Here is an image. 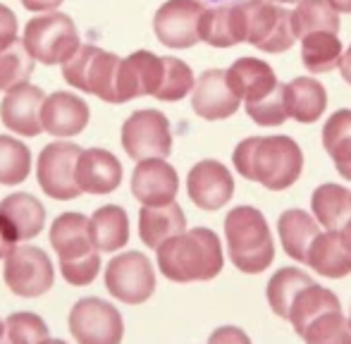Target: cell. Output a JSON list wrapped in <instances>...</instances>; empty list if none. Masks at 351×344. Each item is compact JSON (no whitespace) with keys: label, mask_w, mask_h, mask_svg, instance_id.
Returning <instances> with one entry per match:
<instances>
[{"label":"cell","mask_w":351,"mask_h":344,"mask_svg":"<svg viewBox=\"0 0 351 344\" xmlns=\"http://www.w3.org/2000/svg\"><path fill=\"white\" fill-rule=\"evenodd\" d=\"M62 278L72 284V287H84V284H91L96 280L98 270H101V256L98 251H91L88 256L72 258V260H60Z\"/></svg>","instance_id":"obj_41"},{"label":"cell","mask_w":351,"mask_h":344,"mask_svg":"<svg viewBox=\"0 0 351 344\" xmlns=\"http://www.w3.org/2000/svg\"><path fill=\"white\" fill-rule=\"evenodd\" d=\"M311 210H313V218L320 223V228L342 230L351 213L349 189L342 184H335V182L320 184L311 196Z\"/></svg>","instance_id":"obj_29"},{"label":"cell","mask_w":351,"mask_h":344,"mask_svg":"<svg viewBox=\"0 0 351 344\" xmlns=\"http://www.w3.org/2000/svg\"><path fill=\"white\" fill-rule=\"evenodd\" d=\"M158 268L172 282H208L217 278L225 263L217 234L208 228H196L167 239L156 249Z\"/></svg>","instance_id":"obj_2"},{"label":"cell","mask_w":351,"mask_h":344,"mask_svg":"<svg viewBox=\"0 0 351 344\" xmlns=\"http://www.w3.org/2000/svg\"><path fill=\"white\" fill-rule=\"evenodd\" d=\"M122 58L98 46H82L62 65V77L72 88L98 96L106 103H117V77Z\"/></svg>","instance_id":"obj_4"},{"label":"cell","mask_w":351,"mask_h":344,"mask_svg":"<svg viewBox=\"0 0 351 344\" xmlns=\"http://www.w3.org/2000/svg\"><path fill=\"white\" fill-rule=\"evenodd\" d=\"M227 251L237 270L258 275L275 260V242L268 220L254 206H237L225 218Z\"/></svg>","instance_id":"obj_3"},{"label":"cell","mask_w":351,"mask_h":344,"mask_svg":"<svg viewBox=\"0 0 351 344\" xmlns=\"http://www.w3.org/2000/svg\"><path fill=\"white\" fill-rule=\"evenodd\" d=\"M180 191L177 170L165 158L139 160L132 175V194L143 206H167L175 204Z\"/></svg>","instance_id":"obj_16"},{"label":"cell","mask_w":351,"mask_h":344,"mask_svg":"<svg viewBox=\"0 0 351 344\" xmlns=\"http://www.w3.org/2000/svg\"><path fill=\"white\" fill-rule=\"evenodd\" d=\"M196 86V77L191 72V67L180 58H165V75H162V84L158 88L156 98L165 103L182 101L184 96H189Z\"/></svg>","instance_id":"obj_37"},{"label":"cell","mask_w":351,"mask_h":344,"mask_svg":"<svg viewBox=\"0 0 351 344\" xmlns=\"http://www.w3.org/2000/svg\"><path fill=\"white\" fill-rule=\"evenodd\" d=\"M227 84L244 103H256L280 86L275 70L261 58H239L227 67Z\"/></svg>","instance_id":"obj_20"},{"label":"cell","mask_w":351,"mask_h":344,"mask_svg":"<svg viewBox=\"0 0 351 344\" xmlns=\"http://www.w3.org/2000/svg\"><path fill=\"white\" fill-rule=\"evenodd\" d=\"M306 263L318 275L330 280H339L351 275V249L344 244L339 230H325L311 244Z\"/></svg>","instance_id":"obj_24"},{"label":"cell","mask_w":351,"mask_h":344,"mask_svg":"<svg viewBox=\"0 0 351 344\" xmlns=\"http://www.w3.org/2000/svg\"><path fill=\"white\" fill-rule=\"evenodd\" d=\"M46 93L38 86L22 82V84L12 86L10 91H5V98L0 103V117L3 125L10 132L22 136H38L43 132L41 122V110Z\"/></svg>","instance_id":"obj_15"},{"label":"cell","mask_w":351,"mask_h":344,"mask_svg":"<svg viewBox=\"0 0 351 344\" xmlns=\"http://www.w3.org/2000/svg\"><path fill=\"white\" fill-rule=\"evenodd\" d=\"M91 239L98 251H117L130 242V215L122 206H103L91 215Z\"/></svg>","instance_id":"obj_28"},{"label":"cell","mask_w":351,"mask_h":344,"mask_svg":"<svg viewBox=\"0 0 351 344\" xmlns=\"http://www.w3.org/2000/svg\"><path fill=\"white\" fill-rule=\"evenodd\" d=\"M5 335L10 344H41L48 340V325L36 313H12L5 321Z\"/></svg>","instance_id":"obj_40"},{"label":"cell","mask_w":351,"mask_h":344,"mask_svg":"<svg viewBox=\"0 0 351 344\" xmlns=\"http://www.w3.org/2000/svg\"><path fill=\"white\" fill-rule=\"evenodd\" d=\"M301 337L306 344H351V323L342 311H330L315 318Z\"/></svg>","instance_id":"obj_36"},{"label":"cell","mask_w":351,"mask_h":344,"mask_svg":"<svg viewBox=\"0 0 351 344\" xmlns=\"http://www.w3.org/2000/svg\"><path fill=\"white\" fill-rule=\"evenodd\" d=\"M5 282L17 297L34 299L46 294L56 282V268L43 249L17 247L5 258Z\"/></svg>","instance_id":"obj_12"},{"label":"cell","mask_w":351,"mask_h":344,"mask_svg":"<svg viewBox=\"0 0 351 344\" xmlns=\"http://www.w3.org/2000/svg\"><path fill=\"white\" fill-rule=\"evenodd\" d=\"M32 172V151L14 136L0 134V184H22Z\"/></svg>","instance_id":"obj_35"},{"label":"cell","mask_w":351,"mask_h":344,"mask_svg":"<svg viewBox=\"0 0 351 344\" xmlns=\"http://www.w3.org/2000/svg\"><path fill=\"white\" fill-rule=\"evenodd\" d=\"M349 323H351V311H349Z\"/></svg>","instance_id":"obj_53"},{"label":"cell","mask_w":351,"mask_h":344,"mask_svg":"<svg viewBox=\"0 0 351 344\" xmlns=\"http://www.w3.org/2000/svg\"><path fill=\"white\" fill-rule=\"evenodd\" d=\"M186 232V215L177 204L143 206L139 213V237L148 249H158L167 239Z\"/></svg>","instance_id":"obj_25"},{"label":"cell","mask_w":351,"mask_h":344,"mask_svg":"<svg viewBox=\"0 0 351 344\" xmlns=\"http://www.w3.org/2000/svg\"><path fill=\"white\" fill-rule=\"evenodd\" d=\"M204 3H210V5H225V3H244V0H204Z\"/></svg>","instance_id":"obj_49"},{"label":"cell","mask_w":351,"mask_h":344,"mask_svg":"<svg viewBox=\"0 0 351 344\" xmlns=\"http://www.w3.org/2000/svg\"><path fill=\"white\" fill-rule=\"evenodd\" d=\"M122 149L132 160L167 158L172 151L170 120L160 110H136L122 125Z\"/></svg>","instance_id":"obj_7"},{"label":"cell","mask_w":351,"mask_h":344,"mask_svg":"<svg viewBox=\"0 0 351 344\" xmlns=\"http://www.w3.org/2000/svg\"><path fill=\"white\" fill-rule=\"evenodd\" d=\"M278 232L287 256L294 258L296 263H306L311 244L320 234V223L311 213H306V210L289 208L280 215Z\"/></svg>","instance_id":"obj_26"},{"label":"cell","mask_w":351,"mask_h":344,"mask_svg":"<svg viewBox=\"0 0 351 344\" xmlns=\"http://www.w3.org/2000/svg\"><path fill=\"white\" fill-rule=\"evenodd\" d=\"M0 215L10 223V228L14 230L19 242L38 237V232L46 225V208L43 204L32 194H10L8 199L0 201Z\"/></svg>","instance_id":"obj_27"},{"label":"cell","mask_w":351,"mask_h":344,"mask_svg":"<svg viewBox=\"0 0 351 344\" xmlns=\"http://www.w3.org/2000/svg\"><path fill=\"white\" fill-rule=\"evenodd\" d=\"M32 72L34 58L29 56L27 46L22 41L0 51V91H10L12 86L27 82L32 77Z\"/></svg>","instance_id":"obj_38"},{"label":"cell","mask_w":351,"mask_h":344,"mask_svg":"<svg viewBox=\"0 0 351 344\" xmlns=\"http://www.w3.org/2000/svg\"><path fill=\"white\" fill-rule=\"evenodd\" d=\"M232 163L244 180L258 182L270 191H285L301 177L304 153L287 134L249 136L237 144Z\"/></svg>","instance_id":"obj_1"},{"label":"cell","mask_w":351,"mask_h":344,"mask_svg":"<svg viewBox=\"0 0 351 344\" xmlns=\"http://www.w3.org/2000/svg\"><path fill=\"white\" fill-rule=\"evenodd\" d=\"M296 38H304L313 32H339V10L330 0H301L291 12Z\"/></svg>","instance_id":"obj_34"},{"label":"cell","mask_w":351,"mask_h":344,"mask_svg":"<svg viewBox=\"0 0 351 344\" xmlns=\"http://www.w3.org/2000/svg\"><path fill=\"white\" fill-rule=\"evenodd\" d=\"M17 43V17L8 5H0V51Z\"/></svg>","instance_id":"obj_42"},{"label":"cell","mask_w":351,"mask_h":344,"mask_svg":"<svg viewBox=\"0 0 351 344\" xmlns=\"http://www.w3.org/2000/svg\"><path fill=\"white\" fill-rule=\"evenodd\" d=\"M330 311H342V304H339L337 294L313 282L311 287H306L304 292L296 297L287 321L291 323L296 335L301 337L306 332V328H308L315 318H320L323 313H330Z\"/></svg>","instance_id":"obj_31"},{"label":"cell","mask_w":351,"mask_h":344,"mask_svg":"<svg viewBox=\"0 0 351 344\" xmlns=\"http://www.w3.org/2000/svg\"><path fill=\"white\" fill-rule=\"evenodd\" d=\"M244 106H246V115L258 127H280L289 120L287 101H285V84H280L270 96L261 98L256 103H244Z\"/></svg>","instance_id":"obj_39"},{"label":"cell","mask_w":351,"mask_h":344,"mask_svg":"<svg viewBox=\"0 0 351 344\" xmlns=\"http://www.w3.org/2000/svg\"><path fill=\"white\" fill-rule=\"evenodd\" d=\"M311 284H313V280H311L304 270H299V268L278 270V273L270 278L268 289H265V297H268V304L275 316L289 318L296 297H299L306 287H311Z\"/></svg>","instance_id":"obj_33"},{"label":"cell","mask_w":351,"mask_h":344,"mask_svg":"<svg viewBox=\"0 0 351 344\" xmlns=\"http://www.w3.org/2000/svg\"><path fill=\"white\" fill-rule=\"evenodd\" d=\"M106 289L122 304H143L156 292V273L143 254H120L106 268Z\"/></svg>","instance_id":"obj_11"},{"label":"cell","mask_w":351,"mask_h":344,"mask_svg":"<svg viewBox=\"0 0 351 344\" xmlns=\"http://www.w3.org/2000/svg\"><path fill=\"white\" fill-rule=\"evenodd\" d=\"M249 36V19L244 3L213 5L201 19V41L213 48L239 46Z\"/></svg>","instance_id":"obj_18"},{"label":"cell","mask_w":351,"mask_h":344,"mask_svg":"<svg viewBox=\"0 0 351 344\" xmlns=\"http://www.w3.org/2000/svg\"><path fill=\"white\" fill-rule=\"evenodd\" d=\"M323 149L330 153L335 168L344 180L351 182V110L332 112L323 127Z\"/></svg>","instance_id":"obj_32"},{"label":"cell","mask_w":351,"mask_h":344,"mask_svg":"<svg viewBox=\"0 0 351 344\" xmlns=\"http://www.w3.org/2000/svg\"><path fill=\"white\" fill-rule=\"evenodd\" d=\"M287 112L301 125H313L328 110V88L315 77H296L285 84Z\"/></svg>","instance_id":"obj_23"},{"label":"cell","mask_w":351,"mask_h":344,"mask_svg":"<svg viewBox=\"0 0 351 344\" xmlns=\"http://www.w3.org/2000/svg\"><path fill=\"white\" fill-rule=\"evenodd\" d=\"M82 151V146L70 144V141H53L38 153V184L51 199L70 201L82 194L77 184V163Z\"/></svg>","instance_id":"obj_8"},{"label":"cell","mask_w":351,"mask_h":344,"mask_svg":"<svg viewBox=\"0 0 351 344\" xmlns=\"http://www.w3.org/2000/svg\"><path fill=\"white\" fill-rule=\"evenodd\" d=\"M186 191L196 208L208 210V213L220 210L234 196V177L220 160H201L189 170Z\"/></svg>","instance_id":"obj_13"},{"label":"cell","mask_w":351,"mask_h":344,"mask_svg":"<svg viewBox=\"0 0 351 344\" xmlns=\"http://www.w3.org/2000/svg\"><path fill=\"white\" fill-rule=\"evenodd\" d=\"M62 3H65V0H22L24 8L32 10V12H53V10L60 8Z\"/></svg>","instance_id":"obj_45"},{"label":"cell","mask_w":351,"mask_h":344,"mask_svg":"<svg viewBox=\"0 0 351 344\" xmlns=\"http://www.w3.org/2000/svg\"><path fill=\"white\" fill-rule=\"evenodd\" d=\"M330 3H332L335 8L339 10V12H347V14H351V0H330Z\"/></svg>","instance_id":"obj_47"},{"label":"cell","mask_w":351,"mask_h":344,"mask_svg":"<svg viewBox=\"0 0 351 344\" xmlns=\"http://www.w3.org/2000/svg\"><path fill=\"white\" fill-rule=\"evenodd\" d=\"M344 56L342 41L332 32H313L301 38V62L311 75H325L339 67Z\"/></svg>","instance_id":"obj_30"},{"label":"cell","mask_w":351,"mask_h":344,"mask_svg":"<svg viewBox=\"0 0 351 344\" xmlns=\"http://www.w3.org/2000/svg\"><path fill=\"white\" fill-rule=\"evenodd\" d=\"M41 344H65V342H62V340H43Z\"/></svg>","instance_id":"obj_51"},{"label":"cell","mask_w":351,"mask_h":344,"mask_svg":"<svg viewBox=\"0 0 351 344\" xmlns=\"http://www.w3.org/2000/svg\"><path fill=\"white\" fill-rule=\"evenodd\" d=\"M70 332L77 344H120L125 323L115 306L96 297L79 299L70 311Z\"/></svg>","instance_id":"obj_10"},{"label":"cell","mask_w":351,"mask_h":344,"mask_svg":"<svg viewBox=\"0 0 351 344\" xmlns=\"http://www.w3.org/2000/svg\"><path fill=\"white\" fill-rule=\"evenodd\" d=\"M88 106L84 98L67 91H58L53 96H46L41 110L43 130L53 136H74L82 134L88 125Z\"/></svg>","instance_id":"obj_19"},{"label":"cell","mask_w":351,"mask_h":344,"mask_svg":"<svg viewBox=\"0 0 351 344\" xmlns=\"http://www.w3.org/2000/svg\"><path fill=\"white\" fill-rule=\"evenodd\" d=\"M22 43L27 46L29 56L41 65H65L82 48L77 24L62 12H48L29 19Z\"/></svg>","instance_id":"obj_5"},{"label":"cell","mask_w":351,"mask_h":344,"mask_svg":"<svg viewBox=\"0 0 351 344\" xmlns=\"http://www.w3.org/2000/svg\"><path fill=\"white\" fill-rule=\"evenodd\" d=\"M270 3H278V5H287V3H301V0H270Z\"/></svg>","instance_id":"obj_50"},{"label":"cell","mask_w":351,"mask_h":344,"mask_svg":"<svg viewBox=\"0 0 351 344\" xmlns=\"http://www.w3.org/2000/svg\"><path fill=\"white\" fill-rule=\"evenodd\" d=\"M204 0H167L153 17L158 41L175 51H184L201 41V19L206 12Z\"/></svg>","instance_id":"obj_9"},{"label":"cell","mask_w":351,"mask_h":344,"mask_svg":"<svg viewBox=\"0 0 351 344\" xmlns=\"http://www.w3.org/2000/svg\"><path fill=\"white\" fill-rule=\"evenodd\" d=\"M241 106V98L227 84V70H206L191 91V108L208 122L227 120Z\"/></svg>","instance_id":"obj_17"},{"label":"cell","mask_w":351,"mask_h":344,"mask_svg":"<svg viewBox=\"0 0 351 344\" xmlns=\"http://www.w3.org/2000/svg\"><path fill=\"white\" fill-rule=\"evenodd\" d=\"M122 182V163L106 149L82 151L77 163V184L86 194H110Z\"/></svg>","instance_id":"obj_21"},{"label":"cell","mask_w":351,"mask_h":344,"mask_svg":"<svg viewBox=\"0 0 351 344\" xmlns=\"http://www.w3.org/2000/svg\"><path fill=\"white\" fill-rule=\"evenodd\" d=\"M51 244L60 260H72L98 251L91 239V220L82 213H62L53 220Z\"/></svg>","instance_id":"obj_22"},{"label":"cell","mask_w":351,"mask_h":344,"mask_svg":"<svg viewBox=\"0 0 351 344\" xmlns=\"http://www.w3.org/2000/svg\"><path fill=\"white\" fill-rule=\"evenodd\" d=\"M339 234H342V239H344V244L351 249V218L347 220V225H344L342 230H339Z\"/></svg>","instance_id":"obj_48"},{"label":"cell","mask_w":351,"mask_h":344,"mask_svg":"<svg viewBox=\"0 0 351 344\" xmlns=\"http://www.w3.org/2000/svg\"><path fill=\"white\" fill-rule=\"evenodd\" d=\"M249 36L246 43L263 53H287L296 43L291 12L270 0H244Z\"/></svg>","instance_id":"obj_6"},{"label":"cell","mask_w":351,"mask_h":344,"mask_svg":"<svg viewBox=\"0 0 351 344\" xmlns=\"http://www.w3.org/2000/svg\"><path fill=\"white\" fill-rule=\"evenodd\" d=\"M165 75V58L151 51H136L125 58L117 77V103H127L139 96L156 98Z\"/></svg>","instance_id":"obj_14"},{"label":"cell","mask_w":351,"mask_h":344,"mask_svg":"<svg viewBox=\"0 0 351 344\" xmlns=\"http://www.w3.org/2000/svg\"><path fill=\"white\" fill-rule=\"evenodd\" d=\"M3 332H5V323L0 321V337H3Z\"/></svg>","instance_id":"obj_52"},{"label":"cell","mask_w":351,"mask_h":344,"mask_svg":"<svg viewBox=\"0 0 351 344\" xmlns=\"http://www.w3.org/2000/svg\"><path fill=\"white\" fill-rule=\"evenodd\" d=\"M339 72H342V79L351 86V46L344 51L342 62H339Z\"/></svg>","instance_id":"obj_46"},{"label":"cell","mask_w":351,"mask_h":344,"mask_svg":"<svg viewBox=\"0 0 351 344\" xmlns=\"http://www.w3.org/2000/svg\"><path fill=\"white\" fill-rule=\"evenodd\" d=\"M208 344H251V337L237 325H222L208 337Z\"/></svg>","instance_id":"obj_43"},{"label":"cell","mask_w":351,"mask_h":344,"mask_svg":"<svg viewBox=\"0 0 351 344\" xmlns=\"http://www.w3.org/2000/svg\"><path fill=\"white\" fill-rule=\"evenodd\" d=\"M17 234H14V230L10 228L8 220L0 215V258H8L10 254L17 249Z\"/></svg>","instance_id":"obj_44"}]
</instances>
